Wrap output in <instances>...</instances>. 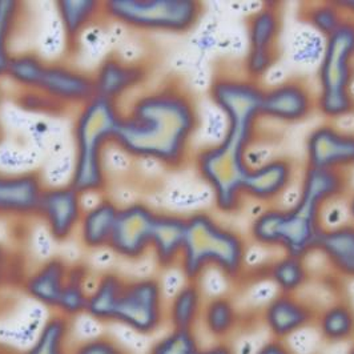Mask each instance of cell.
<instances>
[{"instance_id":"83f0119b","label":"cell","mask_w":354,"mask_h":354,"mask_svg":"<svg viewBox=\"0 0 354 354\" xmlns=\"http://www.w3.org/2000/svg\"><path fill=\"white\" fill-rule=\"evenodd\" d=\"M20 8L21 4L19 1L0 0V79L7 76L14 57L10 47L20 17Z\"/></svg>"},{"instance_id":"4dcf8cb0","label":"cell","mask_w":354,"mask_h":354,"mask_svg":"<svg viewBox=\"0 0 354 354\" xmlns=\"http://www.w3.org/2000/svg\"><path fill=\"white\" fill-rule=\"evenodd\" d=\"M68 354H128V352L115 338L96 336L71 346Z\"/></svg>"},{"instance_id":"4316f807","label":"cell","mask_w":354,"mask_h":354,"mask_svg":"<svg viewBox=\"0 0 354 354\" xmlns=\"http://www.w3.org/2000/svg\"><path fill=\"white\" fill-rule=\"evenodd\" d=\"M269 277L280 293L296 295L308 281L305 259L283 254L269 268Z\"/></svg>"},{"instance_id":"603a6c76","label":"cell","mask_w":354,"mask_h":354,"mask_svg":"<svg viewBox=\"0 0 354 354\" xmlns=\"http://www.w3.org/2000/svg\"><path fill=\"white\" fill-rule=\"evenodd\" d=\"M56 8L64 35L71 43L103 15V1L97 0H60L56 3Z\"/></svg>"},{"instance_id":"1f68e13d","label":"cell","mask_w":354,"mask_h":354,"mask_svg":"<svg viewBox=\"0 0 354 354\" xmlns=\"http://www.w3.org/2000/svg\"><path fill=\"white\" fill-rule=\"evenodd\" d=\"M23 268L20 263L17 261L11 250L0 244V290H3L6 286H10L12 283H18L21 288V283L24 281L27 274H20V270Z\"/></svg>"},{"instance_id":"8fae6325","label":"cell","mask_w":354,"mask_h":354,"mask_svg":"<svg viewBox=\"0 0 354 354\" xmlns=\"http://www.w3.org/2000/svg\"><path fill=\"white\" fill-rule=\"evenodd\" d=\"M281 15L279 6L266 4L248 19V53L244 60V75L256 82L269 71L280 57L279 39Z\"/></svg>"},{"instance_id":"f1b7e54d","label":"cell","mask_w":354,"mask_h":354,"mask_svg":"<svg viewBox=\"0 0 354 354\" xmlns=\"http://www.w3.org/2000/svg\"><path fill=\"white\" fill-rule=\"evenodd\" d=\"M305 18L319 34L328 37L336 31L348 17L337 6L336 1H324L319 4H312L305 12Z\"/></svg>"},{"instance_id":"ba28073f","label":"cell","mask_w":354,"mask_h":354,"mask_svg":"<svg viewBox=\"0 0 354 354\" xmlns=\"http://www.w3.org/2000/svg\"><path fill=\"white\" fill-rule=\"evenodd\" d=\"M204 12L197 0H108L103 1V17L140 32L187 34Z\"/></svg>"},{"instance_id":"6da1fadb","label":"cell","mask_w":354,"mask_h":354,"mask_svg":"<svg viewBox=\"0 0 354 354\" xmlns=\"http://www.w3.org/2000/svg\"><path fill=\"white\" fill-rule=\"evenodd\" d=\"M198 125L192 92L175 80L165 82L122 111L113 147L132 159L178 169L189 160Z\"/></svg>"},{"instance_id":"8992f818","label":"cell","mask_w":354,"mask_h":354,"mask_svg":"<svg viewBox=\"0 0 354 354\" xmlns=\"http://www.w3.org/2000/svg\"><path fill=\"white\" fill-rule=\"evenodd\" d=\"M325 39L316 104L321 115L337 120L354 113V19H346Z\"/></svg>"},{"instance_id":"8d00e7d4","label":"cell","mask_w":354,"mask_h":354,"mask_svg":"<svg viewBox=\"0 0 354 354\" xmlns=\"http://www.w3.org/2000/svg\"><path fill=\"white\" fill-rule=\"evenodd\" d=\"M348 211H349V216L352 218V225H354V194L351 200H349V204H348Z\"/></svg>"},{"instance_id":"7402d4cb","label":"cell","mask_w":354,"mask_h":354,"mask_svg":"<svg viewBox=\"0 0 354 354\" xmlns=\"http://www.w3.org/2000/svg\"><path fill=\"white\" fill-rule=\"evenodd\" d=\"M204 304L198 281H187L167 302V324L171 329L195 332Z\"/></svg>"},{"instance_id":"5b68a950","label":"cell","mask_w":354,"mask_h":354,"mask_svg":"<svg viewBox=\"0 0 354 354\" xmlns=\"http://www.w3.org/2000/svg\"><path fill=\"white\" fill-rule=\"evenodd\" d=\"M6 77L19 88L40 93L63 109L80 108L95 97L92 73L44 60L35 53L14 55Z\"/></svg>"},{"instance_id":"e0dca14e","label":"cell","mask_w":354,"mask_h":354,"mask_svg":"<svg viewBox=\"0 0 354 354\" xmlns=\"http://www.w3.org/2000/svg\"><path fill=\"white\" fill-rule=\"evenodd\" d=\"M70 269L71 264L64 259L53 257L46 260L27 273L21 289L31 300L51 309L55 313L68 283Z\"/></svg>"},{"instance_id":"d4e9b609","label":"cell","mask_w":354,"mask_h":354,"mask_svg":"<svg viewBox=\"0 0 354 354\" xmlns=\"http://www.w3.org/2000/svg\"><path fill=\"white\" fill-rule=\"evenodd\" d=\"M200 321L209 336L216 339H223L230 336L237 326L239 315L230 299L218 296L204 304Z\"/></svg>"},{"instance_id":"ffe728a7","label":"cell","mask_w":354,"mask_h":354,"mask_svg":"<svg viewBox=\"0 0 354 354\" xmlns=\"http://www.w3.org/2000/svg\"><path fill=\"white\" fill-rule=\"evenodd\" d=\"M119 208L112 198L102 197L84 209L77 230V236L84 248L108 249Z\"/></svg>"},{"instance_id":"484cf974","label":"cell","mask_w":354,"mask_h":354,"mask_svg":"<svg viewBox=\"0 0 354 354\" xmlns=\"http://www.w3.org/2000/svg\"><path fill=\"white\" fill-rule=\"evenodd\" d=\"M317 325L326 341H348L354 336V309L348 302H335L319 315Z\"/></svg>"},{"instance_id":"3957f363","label":"cell","mask_w":354,"mask_h":354,"mask_svg":"<svg viewBox=\"0 0 354 354\" xmlns=\"http://www.w3.org/2000/svg\"><path fill=\"white\" fill-rule=\"evenodd\" d=\"M120 118L118 103L97 96L79 108L73 125L75 159L70 184L83 196L106 189V151L113 145Z\"/></svg>"},{"instance_id":"4fadbf2b","label":"cell","mask_w":354,"mask_h":354,"mask_svg":"<svg viewBox=\"0 0 354 354\" xmlns=\"http://www.w3.org/2000/svg\"><path fill=\"white\" fill-rule=\"evenodd\" d=\"M306 167L342 174L354 169V132L332 123L316 127L306 139Z\"/></svg>"},{"instance_id":"30bf717a","label":"cell","mask_w":354,"mask_h":354,"mask_svg":"<svg viewBox=\"0 0 354 354\" xmlns=\"http://www.w3.org/2000/svg\"><path fill=\"white\" fill-rule=\"evenodd\" d=\"M158 211L142 201L119 208L108 249L127 261H139L151 253Z\"/></svg>"},{"instance_id":"74e56055","label":"cell","mask_w":354,"mask_h":354,"mask_svg":"<svg viewBox=\"0 0 354 354\" xmlns=\"http://www.w3.org/2000/svg\"><path fill=\"white\" fill-rule=\"evenodd\" d=\"M348 354H354V348H352V349H351V351H349V353Z\"/></svg>"},{"instance_id":"cb8c5ba5","label":"cell","mask_w":354,"mask_h":354,"mask_svg":"<svg viewBox=\"0 0 354 354\" xmlns=\"http://www.w3.org/2000/svg\"><path fill=\"white\" fill-rule=\"evenodd\" d=\"M72 321L53 315L44 321L34 342L20 354H68Z\"/></svg>"},{"instance_id":"9a60e30c","label":"cell","mask_w":354,"mask_h":354,"mask_svg":"<svg viewBox=\"0 0 354 354\" xmlns=\"http://www.w3.org/2000/svg\"><path fill=\"white\" fill-rule=\"evenodd\" d=\"M93 76L95 96L118 103L148 80L149 70L140 63L127 62L120 57H106Z\"/></svg>"},{"instance_id":"2e32d148","label":"cell","mask_w":354,"mask_h":354,"mask_svg":"<svg viewBox=\"0 0 354 354\" xmlns=\"http://www.w3.org/2000/svg\"><path fill=\"white\" fill-rule=\"evenodd\" d=\"M295 167L292 160L276 158L252 167L244 183V197L269 204L280 198L292 185Z\"/></svg>"},{"instance_id":"7a4b0ae2","label":"cell","mask_w":354,"mask_h":354,"mask_svg":"<svg viewBox=\"0 0 354 354\" xmlns=\"http://www.w3.org/2000/svg\"><path fill=\"white\" fill-rule=\"evenodd\" d=\"M348 185V174L306 167L296 203L286 209L269 208L260 213L250 225L252 240L301 259L317 252L326 230L322 225L324 207L344 195Z\"/></svg>"},{"instance_id":"d590c367","label":"cell","mask_w":354,"mask_h":354,"mask_svg":"<svg viewBox=\"0 0 354 354\" xmlns=\"http://www.w3.org/2000/svg\"><path fill=\"white\" fill-rule=\"evenodd\" d=\"M0 354H20L18 351L11 348L10 345H4L0 342Z\"/></svg>"},{"instance_id":"e575fe53","label":"cell","mask_w":354,"mask_h":354,"mask_svg":"<svg viewBox=\"0 0 354 354\" xmlns=\"http://www.w3.org/2000/svg\"><path fill=\"white\" fill-rule=\"evenodd\" d=\"M336 4L348 18L354 19V0L351 1L341 0V1H336Z\"/></svg>"},{"instance_id":"5bb4252c","label":"cell","mask_w":354,"mask_h":354,"mask_svg":"<svg viewBox=\"0 0 354 354\" xmlns=\"http://www.w3.org/2000/svg\"><path fill=\"white\" fill-rule=\"evenodd\" d=\"M317 109L316 95L301 79H288L264 89L261 116L280 123H300Z\"/></svg>"},{"instance_id":"f546056e","label":"cell","mask_w":354,"mask_h":354,"mask_svg":"<svg viewBox=\"0 0 354 354\" xmlns=\"http://www.w3.org/2000/svg\"><path fill=\"white\" fill-rule=\"evenodd\" d=\"M198 349L195 332L169 329L152 344L148 354H197Z\"/></svg>"},{"instance_id":"d6986e66","label":"cell","mask_w":354,"mask_h":354,"mask_svg":"<svg viewBox=\"0 0 354 354\" xmlns=\"http://www.w3.org/2000/svg\"><path fill=\"white\" fill-rule=\"evenodd\" d=\"M187 217L174 213H158L151 253L162 269L178 266L185 240Z\"/></svg>"},{"instance_id":"836d02e7","label":"cell","mask_w":354,"mask_h":354,"mask_svg":"<svg viewBox=\"0 0 354 354\" xmlns=\"http://www.w3.org/2000/svg\"><path fill=\"white\" fill-rule=\"evenodd\" d=\"M197 354H234V352L232 351L230 345L220 341V342L211 345V346H207V348L200 346Z\"/></svg>"},{"instance_id":"277c9868","label":"cell","mask_w":354,"mask_h":354,"mask_svg":"<svg viewBox=\"0 0 354 354\" xmlns=\"http://www.w3.org/2000/svg\"><path fill=\"white\" fill-rule=\"evenodd\" d=\"M247 256L244 237L223 225L211 213L196 212L187 217L178 263L187 281H197L211 268L228 279H239L247 266Z\"/></svg>"},{"instance_id":"ac0fdd59","label":"cell","mask_w":354,"mask_h":354,"mask_svg":"<svg viewBox=\"0 0 354 354\" xmlns=\"http://www.w3.org/2000/svg\"><path fill=\"white\" fill-rule=\"evenodd\" d=\"M263 316L269 333L281 341L309 326L316 319L310 305L288 293H279L268 302Z\"/></svg>"},{"instance_id":"52a82bcc","label":"cell","mask_w":354,"mask_h":354,"mask_svg":"<svg viewBox=\"0 0 354 354\" xmlns=\"http://www.w3.org/2000/svg\"><path fill=\"white\" fill-rule=\"evenodd\" d=\"M250 144L247 139L224 133L221 142L196 155V169L212 191L218 212L230 214L243 207L244 183L252 168L248 161Z\"/></svg>"},{"instance_id":"9c48e42d","label":"cell","mask_w":354,"mask_h":354,"mask_svg":"<svg viewBox=\"0 0 354 354\" xmlns=\"http://www.w3.org/2000/svg\"><path fill=\"white\" fill-rule=\"evenodd\" d=\"M167 322V302L159 279L147 276L124 279L116 296L109 325H119L135 335H156Z\"/></svg>"},{"instance_id":"7c38bea8","label":"cell","mask_w":354,"mask_h":354,"mask_svg":"<svg viewBox=\"0 0 354 354\" xmlns=\"http://www.w3.org/2000/svg\"><path fill=\"white\" fill-rule=\"evenodd\" d=\"M71 184L46 187L36 211L53 240L66 243L77 234L79 224L84 213V201Z\"/></svg>"},{"instance_id":"44dd1931","label":"cell","mask_w":354,"mask_h":354,"mask_svg":"<svg viewBox=\"0 0 354 354\" xmlns=\"http://www.w3.org/2000/svg\"><path fill=\"white\" fill-rule=\"evenodd\" d=\"M317 252L337 274L354 280V225L325 230Z\"/></svg>"},{"instance_id":"d6a6232c","label":"cell","mask_w":354,"mask_h":354,"mask_svg":"<svg viewBox=\"0 0 354 354\" xmlns=\"http://www.w3.org/2000/svg\"><path fill=\"white\" fill-rule=\"evenodd\" d=\"M254 354H292L290 349L285 345L281 339L272 338L270 341L266 342L259 348V351Z\"/></svg>"}]
</instances>
